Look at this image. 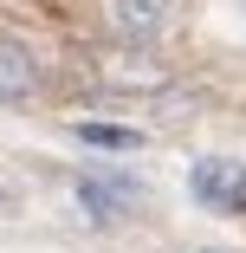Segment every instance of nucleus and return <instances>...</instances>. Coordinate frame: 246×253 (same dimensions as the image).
Returning a JSON list of instances; mask_svg holds the SVG:
<instances>
[{
	"label": "nucleus",
	"instance_id": "f257e3e1",
	"mask_svg": "<svg viewBox=\"0 0 246 253\" xmlns=\"http://www.w3.org/2000/svg\"><path fill=\"white\" fill-rule=\"evenodd\" d=\"M104 20L123 45H149L169 26V0H104Z\"/></svg>",
	"mask_w": 246,
	"mask_h": 253
},
{
	"label": "nucleus",
	"instance_id": "f03ea898",
	"mask_svg": "<svg viewBox=\"0 0 246 253\" xmlns=\"http://www.w3.org/2000/svg\"><path fill=\"white\" fill-rule=\"evenodd\" d=\"M188 182H194V195H201L208 208H240V201H246V169L220 163V156H201Z\"/></svg>",
	"mask_w": 246,
	"mask_h": 253
},
{
	"label": "nucleus",
	"instance_id": "7ed1b4c3",
	"mask_svg": "<svg viewBox=\"0 0 246 253\" xmlns=\"http://www.w3.org/2000/svg\"><path fill=\"white\" fill-rule=\"evenodd\" d=\"M39 91V65L20 39H0V104H26Z\"/></svg>",
	"mask_w": 246,
	"mask_h": 253
},
{
	"label": "nucleus",
	"instance_id": "20e7f679",
	"mask_svg": "<svg viewBox=\"0 0 246 253\" xmlns=\"http://www.w3.org/2000/svg\"><path fill=\"white\" fill-rule=\"evenodd\" d=\"M78 143H91V149H136V130H123V124H78Z\"/></svg>",
	"mask_w": 246,
	"mask_h": 253
},
{
	"label": "nucleus",
	"instance_id": "39448f33",
	"mask_svg": "<svg viewBox=\"0 0 246 253\" xmlns=\"http://www.w3.org/2000/svg\"><path fill=\"white\" fill-rule=\"evenodd\" d=\"M78 195H84V208H91V214H104V221H110V214H123V208H130V201H123V195H130V188H117V182H84V188H78Z\"/></svg>",
	"mask_w": 246,
	"mask_h": 253
},
{
	"label": "nucleus",
	"instance_id": "423d86ee",
	"mask_svg": "<svg viewBox=\"0 0 246 253\" xmlns=\"http://www.w3.org/2000/svg\"><path fill=\"white\" fill-rule=\"evenodd\" d=\"M104 72H110L117 84H136V78H142V84H162V72H156L149 59H130V52H110V59H104Z\"/></svg>",
	"mask_w": 246,
	"mask_h": 253
}]
</instances>
